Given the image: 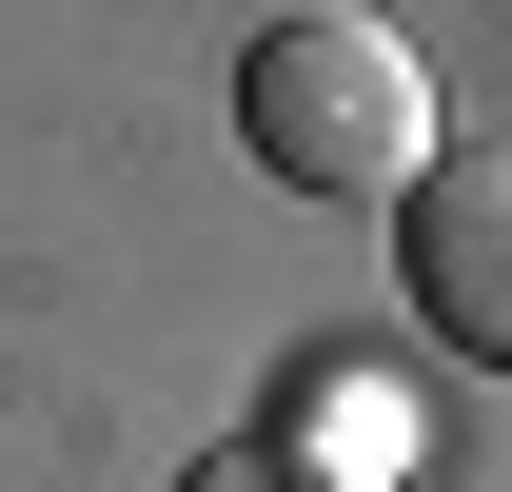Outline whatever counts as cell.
<instances>
[{
	"instance_id": "cell-3",
	"label": "cell",
	"mask_w": 512,
	"mask_h": 492,
	"mask_svg": "<svg viewBox=\"0 0 512 492\" xmlns=\"http://www.w3.org/2000/svg\"><path fill=\"white\" fill-rule=\"evenodd\" d=\"M276 473H316V492H394V473H414V394L296 374V414H276Z\"/></svg>"
},
{
	"instance_id": "cell-2",
	"label": "cell",
	"mask_w": 512,
	"mask_h": 492,
	"mask_svg": "<svg viewBox=\"0 0 512 492\" xmlns=\"http://www.w3.org/2000/svg\"><path fill=\"white\" fill-rule=\"evenodd\" d=\"M394 276L473 374H512V138H434V178L394 197Z\"/></svg>"
},
{
	"instance_id": "cell-1",
	"label": "cell",
	"mask_w": 512,
	"mask_h": 492,
	"mask_svg": "<svg viewBox=\"0 0 512 492\" xmlns=\"http://www.w3.org/2000/svg\"><path fill=\"white\" fill-rule=\"evenodd\" d=\"M237 138H256V178H296V197H414L434 178V79H414V40L394 20H355V0H296V20H256L237 40Z\"/></svg>"
},
{
	"instance_id": "cell-4",
	"label": "cell",
	"mask_w": 512,
	"mask_h": 492,
	"mask_svg": "<svg viewBox=\"0 0 512 492\" xmlns=\"http://www.w3.org/2000/svg\"><path fill=\"white\" fill-rule=\"evenodd\" d=\"M178 492H316V473H276V453H197Z\"/></svg>"
}]
</instances>
